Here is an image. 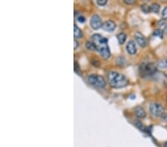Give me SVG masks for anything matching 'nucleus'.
Here are the masks:
<instances>
[{
	"mask_svg": "<svg viewBox=\"0 0 167 147\" xmlns=\"http://www.w3.org/2000/svg\"><path fill=\"white\" fill-rule=\"evenodd\" d=\"M143 1H149V0H143Z\"/></svg>",
	"mask_w": 167,
	"mask_h": 147,
	"instance_id": "nucleus-27",
	"label": "nucleus"
},
{
	"mask_svg": "<svg viewBox=\"0 0 167 147\" xmlns=\"http://www.w3.org/2000/svg\"><path fill=\"white\" fill-rule=\"evenodd\" d=\"M149 111H150L151 114H152L153 116L155 118H158V117L162 116L164 114V107L159 103H152L149 106Z\"/></svg>",
	"mask_w": 167,
	"mask_h": 147,
	"instance_id": "nucleus-5",
	"label": "nucleus"
},
{
	"mask_svg": "<svg viewBox=\"0 0 167 147\" xmlns=\"http://www.w3.org/2000/svg\"><path fill=\"white\" fill-rule=\"evenodd\" d=\"M90 24L92 28L94 30H98L99 28L103 26L101 19L97 14H94L92 16L90 20Z\"/></svg>",
	"mask_w": 167,
	"mask_h": 147,
	"instance_id": "nucleus-6",
	"label": "nucleus"
},
{
	"mask_svg": "<svg viewBox=\"0 0 167 147\" xmlns=\"http://www.w3.org/2000/svg\"><path fill=\"white\" fill-rule=\"evenodd\" d=\"M108 0H97V2L100 6H104L106 5Z\"/></svg>",
	"mask_w": 167,
	"mask_h": 147,
	"instance_id": "nucleus-19",
	"label": "nucleus"
},
{
	"mask_svg": "<svg viewBox=\"0 0 167 147\" xmlns=\"http://www.w3.org/2000/svg\"><path fill=\"white\" fill-rule=\"evenodd\" d=\"M126 51L131 55H134L137 53V46L134 41L131 40L127 43L126 46Z\"/></svg>",
	"mask_w": 167,
	"mask_h": 147,
	"instance_id": "nucleus-9",
	"label": "nucleus"
},
{
	"mask_svg": "<svg viewBox=\"0 0 167 147\" xmlns=\"http://www.w3.org/2000/svg\"><path fill=\"white\" fill-rule=\"evenodd\" d=\"M92 42L94 43L96 49L103 59H108L111 56V52L106 38L100 34H94L92 36Z\"/></svg>",
	"mask_w": 167,
	"mask_h": 147,
	"instance_id": "nucleus-1",
	"label": "nucleus"
},
{
	"mask_svg": "<svg viewBox=\"0 0 167 147\" xmlns=\"http://www.w3.org/2000/svg\"><path fill=\"white\" fill-rule=\"evenodd\" d=\"M134 38H135L137 43H138V45H139L140 47L145 48L148 45L147 39L145 37L144 35H143L141 33L137 32L136 34H134Z\"/></svg>",
	"mask_w": 167,
	"mask_h": 147,
	"instance_id": "nucleus-7",
	"label": "nucleus"
},
{
	"mask_svg": "<svg viewBox=\"0 0 167 147\" xmlns=\"http://www.w3.org/2000/svg\"><path fill=\"white\" fill-rule=\"evenodd\" d=\"M164 33H165L167 35V25H166L165 27H164Z\"/></svg>",
	"mask_w": 167,
	"mask_h": 147,
	"instance_id": "nucleus-25",
	"label": "nucleus"
},
{
	"mask_svg": "<svg viewBox=\"0 0 167 147\" xmlns=\"http://www.w3.org/2000/svg\"><path fill=\"white\" fill-rule=\"evenodd\" d=\"M156 71H157V67L152 62L143 63L139 68L140 74L143 77L153 75Z\"/></svg>",
	"mask_w": 167,
	"mask_h": 147,
	"instance_id": "nucleus-3",
	"label": "nucleus"
},
{
	"mask_svg": "<svg viewBox=\"0 0 167 147\" xmlns=\"http://www.w3.org/2000/svg\"><path fill=\"white\" fill-rule=\"evenodd\" d=\"M162 19L164 20H167V7H166L162 11Z\"/></svg>",
	"mask_w": 167,
	"mask_h": 147,
	"instance_id": "nucleus-18",
	"label": "nucleus"
},
{
	"mask_svg": "<svg viewBox=\"0 0 167 147\" xmlns=\"http://www.w3.org/2000/svg\"><path fill=\"white\" fill-rule=\"evenodd\" d=\"M88 82L90 85L97 88H104L106 85V82L102 76L92 74L88 77Z\"/></svg>",
	"mask_w": 167,
	"mask_h": 147,
	"instance_id": "nucleus-4",
	"label": "nucleus"
},
{
	"mask_svg": "<svg viewBox=\"0 0 167 147\" xmlns=\"http://www.w3.org/2000/svg\"><path fill=\"white\" fill-rule=\"evenodd\" d=\"M158 67L164 69H167V58H164V59H163L162 60L159 62Z\"/></svg>",
	"mask_w": 167,
	"mask_h": 147,
	"instance_id": "nucleus-13",
	"label": "nucleus"
},
{
	"mask_svg": "<svg viewBox=\"0 0 167 147\" xmlns=\"http://www.w3.org/2000/svg\"><path fill=\"white\" fill-rule=\"evenodd\" d=\"M77 20H78V22H80L81 23H83L85 22V17H83L82 16H78V18H77Z\"/></svg>",
	"mask_w": 167,
	"mask_h": 147,
	"instance_id": "nucleus-22",
	"label": "nucleus"
},
{
	"mask_svg": "<svg viewBox=\"0 0 167 147\" xmlns=\"http://www.w3.org/2000/svg\"><path fill=\"white\" fill-rule=\"evenodd\" d=\"M134 114H135V115H136L138 118H140V119L145 118L146 116V111H145L144 109H143L142 107H140V106H138V107L134 108Z\"/></svg>",
	"mask_w": 167,
	"mask_h": 147,
	"instance_id": "nucleus-10",
	"label": "nucleus"
},
{
	"mask_svg": "<svg viewBox=\"0 0 167 147\" xmlns=\"http://www.w3.org/2000/svg\"><path fill=\"white\" fill-rule=\"evenodd\" d=\"M160 5L157 3L152 4L151 5V11L154 12V13H157L159 11H160Z\"/></svg>",
	"mask_w": 167,
	"mask_h": 147,
	"instance_id": "nucleus-14",
	"label": "nucleus"
},
{
	"mask_svg": "<svg viewBox=\"0 0 167 147\" xmlns=\"http://www.w3.org/2000/svg\"><path fill=\"white\" fill-rule=\"evenodd\" d=\"M108 83L110 85L115 88H121L128 85L129 80L122 74L116 71H111L108 75Z\"/></svg>",
	"mask_w": 167,
	"mask_h": 147,
	"instance_id": "nucleus-2",
	"label": "nucleus"
},
{
	"mask_svg": "<svg viewBox=\"0 0 167 147\" xmlns=\"http://www.w3.org/2000/svg\"><path fill=\"white\" fill-rule=\"evenodd\" d=\"M117 40L119 42L120 45L124 44L126 40V35L124 33H120L117 35Z\"/></svg>",
	"mask_w": 167,
	"mask_h": 147,
	"instance_id": "nucleus-11",
	"label": "nucleus"
},
{
	"mask_svg": "<svg viewBox=\"0 0 167 147\" xmlns=\"http://www.w3.org/2000/svg\"><path fill=\"white\" fill-rule=\"evenodd\" d=\"M86 48L89 51H95V50H97L96 49V46H95L94 43L93 42H87Z\"/></svg>",
	"mask_w": 167,
	"mask_h": 147,
	"instance_id": "nucleus-15",
	"label": "nucleus"
},
{
	"mask_svg": "<svg viewBox=\"0 0 167 147\" xmlns=\"http://www.w3.org/2000/svg\"><path fill=\"white\" fill-rule=\"evenodd\" d=\"M141 8H142V10L144 12V13H147L151 11V6H149V5H142Z\"/></svg>",
	"mask_w": 167,
	"mask_h": 147,
	"instance_id": "nucleus-17",
	"label": "nucleus"
},
{
	"mask_svg": "<svg viewBox=\"0 0 167 147\" xmlns=\"http://www.w3.org/2000/svg\"><path fill=\"white\" fill-rule=\"evenodd\" d=\"M123 2H124V3L126 4V5H134V4H135V2H136V0H123Z\"/></svg>",
	"mask_w": 167,
	"mask_h": 147,
	"instance_id": "nucleus-21",
	"label": "nucleus"
},
{
	"mask_svg": "<svg viewBox=\"0 0 167 147\" xmlns=\"http://www.w3.org/2000/svg\"><path fill=\"white\" fill-rule=\"evenodd\" d=\"M74 48L75 49H77V47L79 46V43H77V41L76 40V39H74Z\"/></svg>",
	"mask_w": 167,
	"mask_h": 147,
	"instance_id": "nucleus-24",
	"label": "nucleus"
},
{
	"mask_svg": "<svg viewBox=\"0 0 167 147\" xmlns=\"http://www.w3.org/2000/svg\"><path fill=\"white\" fill-rule=\"evenodd\" d=\"M164 30L157 29L156 31H154V35L156 36H158V37H160L161 39H163V37H164Z\"/></svg>",
	"mask_w": 167,
	"mask_h": 147,
	"instance_id": "nucleus-16",
	"label": "nucleus"
},
{
	"mask_svg": "<svg viewBox=\"0 0 167 147\" xmlns=\"http://www.w3.org/2000/svg\"><path fill=\"white\" fill-rule=\"evenodd\" d=\"M135 125H136L137 127L139 128V129H140V130H143V131L145 130V126H143V125L142 123H141L138 122V121H137V122L135 123Z\"/></svg>",
	"mask_w": 167,
	"mask_h": 147,
	"instance_id": "nucleus-20",
	"label": "nucleus"
},
{
	"mask_svg": "<svg viewBox=\"0 0 167 147\" xmlns=\"http://www.w3.org/2000/svg\"><path fill=\"white\" fill-rule=\"evenodd\" d=\"M102 28L107 32H113L116 29V24L112 20H108L103 23Z\"/></svg>",
	"mask_w": 167,
	"mask_h": 147,
	"instance_id": "nucleus-8",
	"label": "nucleus"
},
{
	"mask_svg": "<svg viewBox=\"0 0 167 147\" xmlns=\"http://www.w3.org/2000/svg\"><path fill=\"white\" fill-rule=\"evenodd\" d=\"M77 69L78 70H80V66H79V65L77 64V62H74V71H75L76 72H77Z\"/></svg>",
	"mask_w": 167,
	"mask_h": 147,
	"instance_id": "nucleus-23",
	"label": "nucleus"
},
{
	"mask_svg": "<svg viewBox=\"0 0 167 147\" xmlns=\"http://www.w3.org/2000/svg\"><path fill=\"white\" fill-rule=\"evenodd\" d=\"M74 35L75 38H81L82 36V31L77 26V24H74Z\"/></svg>",
	"mask_w": 167,
	"mask_h": 147,
	"instance_id": "nucleus-12",
	"label": "nucleus"
},
{
	"mask_svg": "<svg viewBox=\"0 0 167 147\" xmlns=\"http://www.w3.org/2000/svg\"><path fill=\"white\" fill-rule=\"evenodd\" d=\"M164 147H167V142L164 144Z\"/></svg>",
	"mask_w": 167,
	"mask_h": 147,
	"instance_id": "nucleus-26",
	"label": "nucleus"
}]
</instances>
